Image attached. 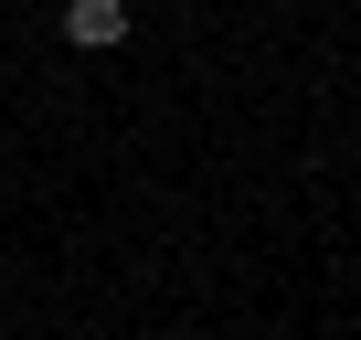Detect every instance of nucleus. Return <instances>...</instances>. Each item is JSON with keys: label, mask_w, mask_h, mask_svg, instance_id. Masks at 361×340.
<instances>
[{"label": "nucleus", "mask_w": 361, "mask_h": 340, "mask_svg": "<svg viewBox=\"0 0 361 340\" xmlns=\"http://www.w3.org/2000/svg\"><path fill=\"white\" fill-rule=\"evenodd\" d=\"M64 43H85V54L128 43V0H64Z\"/></svg>", "instance_id": "1"}]
</instances>
